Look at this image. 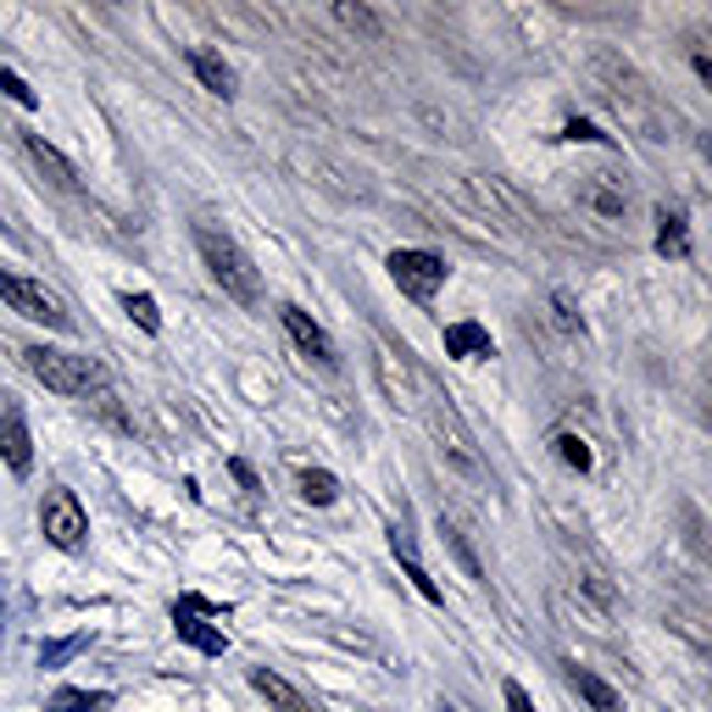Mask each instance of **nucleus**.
<instances>
[{
    "mask_svg": "<svg viewBox=\"0 0 712 712\" xmlns=\"http://www.w3.org/2000/svg\"><path fill=\"white\" fill-rule=\"evenodd\" d=\"M568 140H607V134H596V123L574 118V123H568Z\"/></svg>",
    "mask_w": 712,
    "mask_h": 712,
    "instance_id": "25",
    "label": "nucleus"
},
{
    "mask_svg": "<svg viewBox=\"0 0 712 712\" xmlns=\"http://www.w3.org/2000/svg\"><path fill=\"white\" fill-rule=\"evenodd\" d=\"M123 312H129L145 334H156V329H162V312H156V301H151V296H123Z\"/></svg>",
    "mask_w": 712,
    "mask_h": 712,
    "instance_id": "18",
    "label": "nucleus"
},
{
    "mask_svg": "<svg viewBox=\"0 0 712 712\" xmlns=\"http://www.w3.org/2000/svg\"><path fill=\"white\" fill-rule=\"evenodd\" d=\"M552 307H557V323H563L568 334H585V323L574 318V307H568V296H552Z\"/></svg>",
    "mask_w": 712,
    "mask_h": 712,
    "instance_id": "23",
    "label": "nucleus"
},
{
    "mask_svg": "<svg viewBox=\"0 0 712 712\" xmlns=\"http://www.w3.org/2000/svg\"><path fill=\"white\" fill-rule=\"evenodd\" d=\"M190 73L212 89V96H223V101L234 96V84H240V78H234V67H229L223 56H212V51H190Z\"/></svg>",
    "mask_w": 712,
    "mask_h": 712,
    "instance_id": "11",
    "label": "nucleus"
},
{
    "mask_svg": "<svg viewBox=\"0 0 712 712\" xmlns=\"http://www.w3.org/2000/svg\"><path fill=\"white\" fill-rule=\"evenodd\" d=\"M301 496H307L312 507H334L340 479H334V474H323V468H307V474H301Z\"/></svg>",
    "mask_w": 712,
    "mask_h": 712,
    "instance_id": "17",
    "label": "nucleus"
},
{
    "mask_svg": "<svg viewBox=\"0 0 712 712\" xmlns=\"http://www.w3.org/2000/svg\"><path fill=\"white\" fill-rule=\"evenodd\" d=\"M29 374L56 390V396H89V390H107V374L101 363H89V356H73V351H51V345H29L23 351Z\"/></svg>",
    "mask_w": 712,
    "mask_h": 712,
    "instance_id": "1",
    "label": "nucleus"
},
{
    "mask_svg": "<svg viewBox=\"0 0 712 712\" xmlns=\"http://www.w3.org/2000/svg\"><path fill=\"white\" fill-rule=\"evenodd\" d=\"M279 318H285L290 340H296V345H301V351L312 356L318 368H334V363H340V351H334V340H329V334H323V329H318V323H312V318L301 312V307H279Z\"/></svg>",
    "mask_w": 712,
    "mask_h": 712,
    "instance_id": "8",
    "label": "nucleus"
},
{
    "mask_svg": "<svg viewBox=\"0 0 712 712\" xmlns=\"http://www.w3.org/2000/svg\"><path fill=\"white\" fill-rule=\"evenodd\" d=\"M0 301H7L12 312H23V318H34V323H45V329H62V334H73V318H67V307L45 290V285H34V279H18V274H7L0 267Z\"/></svg>",
    "mask_w": 712,
    "mask_h": 712,
    "instance_id": "3",
    "label": "nucleus"
},
{
    "mask_svg": "<svg viewBox=\"0 0 712 712\" xmlns=\"http://www.w3.org/2000/svg\"><path fill=\"white\" fill-rule=\"evenodd\" d=\"M23 145H29V156H34V162H40V167L56 178L62 190H78V173H73V162H67V156H62V151L45 140V134H23Z\"/></svg>",
    "mask_w": 712,
    "mask_h": 712,
    "instance_id": "12",
    "label": "nucleus"
},
{
    "mask_svg": "<svg viewBox=\"0 0 712 712\" xmlns=\"http://www.w3.org/2000/svg\"><path fill=\"white\" fill-rule=\"evenodd\" d=\"M173 630H178V641H190V646H196V652H207V657H223V652H229V641H223L218 630H207L201 612L173 607Z\"/></svg>",
    "mask_w": 712,
    "mask_h": 712,
    "instance_id": "10",
    "label": "nucleus"
},
{
    "mask_svg": "<svg viewBox=\"0 0 712 712\" xmlns=\"http://www.w3.org/2000/svg\"><path fill=\"white\" fill-rule=\"evenodd\" d=\"M0 457H7V468L23 479L34 468V440H29V423H23V407L18 396L0 390Z\"/></svg>",
    "mask_w": 712,
    "mask_h": 712,
    "instance_id": "7",
    "label": "nucleus"
},
{
    "mask_svg": "<svg viewBox=\"0 0 712 712\" xmlns=\"http://www.w3.org/2000/svg\"><path fill=\"white\" fill-rule=\"evenodd\" d=\"M501 690H507V707H512V712H534V701H529V690H523L518 679H507Z\"/></svg>",
    "mask_w": 712,
    "mask_h": 712,
    "instance_id": "24",
    "label": "nucleus"
},
{
    "mask_svg": "<svg viewBox=\"0 0 712 712\" xmlns=\"http://www.w3.org/2000/svg\"><path fill=\"white\" fill-rule=\"evenodd\" d=\"M0 96H12V101H18L23 112H34V107H40V96H34V89H29V84H23L18 73H0Z\"/></svg>",
    "mask_w": 712,
    "mask_h": 712,
    "instance_id": "20",
    "label": "nucleus"
},
{
    "mask_svg": "<svg viewBox=\"0 0 712 712\" xmlns=\"http://www.w3.org/2000/svg\"><path fill=\"white\" fill-rule=\"evenodd\" d=\"M596 78H601V96H607L623 118H630V123H646V107H652V101H646V84L635 78L630 62L601 56V62H596ZM646 129H652V123H646ZM646 140H657V134H646Z\"/></svg>",
    "mask_w": 712,
    "mask_h": 712,
    "instance_id": "5",
    "label": "nucleus"
},
{
    "mask_svg": "<svg viewBox=\"0 0 712 712\" xmlns=\"http://www.w3.org/2000/svg\"><path fill=\"white\" fill-rule=\"evenodd\" d=\"M557 457H563L568 468H579V474H585V468H590V445H585L579 434H557Z\"/></svg>",
    "mask_w": 712,
    "mask_h": 712,
    "instance_id": "19",
    "label": "nucleus"
},
{
    "mask_svg": "<svg viewBox=\"0 0 712 712\" xmlns=\"http://www.w3.org/2000/svg\"><path fill=\"white\" fill-rule=\"evenodd\" d=\"M445 274H452V267H445L434 251H396V256H390V279H396L412 301H429V296L445 285Z\"/></svg>",
    "mask_w": 712,
    "mask_h": 712,
    "instance_id": "6",
    "label": "nucleus"
},
{
    "mask_svg": "<svg viewBox=\"0 0 712 712\" xmlns=\"http://www.w3.org/2000/svg\"><path fill=\"white\" fill-rule=\"evenodd\" d=\"M196 245H201V256H207V267H212V279L234 296V301H262V279H256V267H251V256L229 240V234H218V229H196Z\"/></svg>",
    "mask_w": 712,
    "mask_h": 712,
    "instance_id": "2",
    "label": "nucleus"
},
{
    "mask_svg": "<svg viewBox=\"0 0 712 712\" xmlns=\"http://www.w3.org/2000/svg\"><path fill=\"white\" fill-rule=\"evenodd\" d=\"M568 685H574V690H579L596 712H623V696H618L607 679H596L590 668H568Z\"/></svg>",
    "mask_w": 712,
    "mask_h": 712,
    "instance_id": "13",
    "label": "nucleus"
},
{
    "mask_svg": "<svg viewBox=\"0 0 712 712\" xmlns=\"http://www.w3.org/2000/svg\"><path fill=\"white\" fill-rule=\"evenodd\" d=\"M445 351L452 356H496V345H490V334L479 323H452L445 329Z\"/></svg>",
    "mask_w": 712,
    "mask_h": 712,
    "instance_id": "14",
    "label": "nucleus"
},
{
    "mask_svg": "<svg viewBox=\"0 0 712 712\" xmlns=\"http://www.w3.org/2000/svg\"><path fill=\"white\" fill-rule=\"evenodd\" d=\"M440 712H457V707H440Z\"/></svg>",
    "mask_w": 712,
    "mask_h": 712,
    "instance_id": "26",
    "label": "nucleus"
},
{
    "mask_svg": "<svg viewBox=\"0 0 712 712\" xmlns=\"http://www.w3.org/2000/svg\"><path fill=\"white\" fill-rule=\"evenodd\" d=\"M657 251L663 256H685V212L679 207H657Z\"/></svg>",
    "mask_w": 712,
    "mask_h": 712,
    "instance_id": "15",
    "label": "nucleus"
},
{
    "mask_svg": "<svg viewBox=\"0 0 712 712\" xmlns=\"http://www.w3.org/2000/svg\"><path fill=\"white\" fill-rule=\"evenodd\" d=\"M40 529H45V541H51L56 552H78V546L89 541V518H84L78 496L62 490V485L40 501Z\"/></svg>",
    "mask_w": 712,
    "mask_h": 712,
    "instance_id": "4",
    "label": "nucleus"
},
{
    "mask_svg": "<svg viewBox=\"0 0 712 712\" xmlns=\"http://www.w3.org/2000/svg\"><path fill=\"white\" fill-rule=\"evenodd\" d=\"M78 646H84L78 635H73V641H56V646H45V652H40V663H45V668H56V663H67Z\"/></svg>",
    "mask_w": 712,
    "mask_h": 712,
    "instance_id": "21",
    "label": "nucleus"
},
{
    "mask_svg": "<svg viewBox=\"0 0 712 712\" xmlns=\"http://www.w3.org/2000/svg\"><path fill=\"white\" fill-rule=\"evenodd\" d=\"M251 690L256 696H267V707H274V712H323L307 690H296L290 679H279L274 668H251Z\"/></svg>",
    "mask_w": 712,
    "mask_h": 712,
    "instance_id": "9",
    "label": "nucleus"
},
{
    "mask_svg": "<svg viewBox=\"0 0 712 712\" xmlns=\"http://www.w3.org/2000/svg\"><path fill=\"white\" fill-rule=\"evenodd\" d=\"M107 707H112L107 690H56L45 701V712H107Z\"/></svg>",
    "mask_w": 712,
    "mask_h": 712,
    "instance_id": "16",
    "label": "nucleus"
},
{
    "mask_svg": "<svg viewBox=\"0 0 712 712\" xmlns=\"http://www.w3.org/2000/svg\"><path fill=\"white\" fill-rule=\"evenodd\" d=\"M340 23H351V29H368V34L379 29V18H374L368 7H340Z\"/></svg>",
    "mask_w": 712,
    "mask_h": 712,
    "instance_id": "22",
    "label": "nucleus"
}]
</instances>
